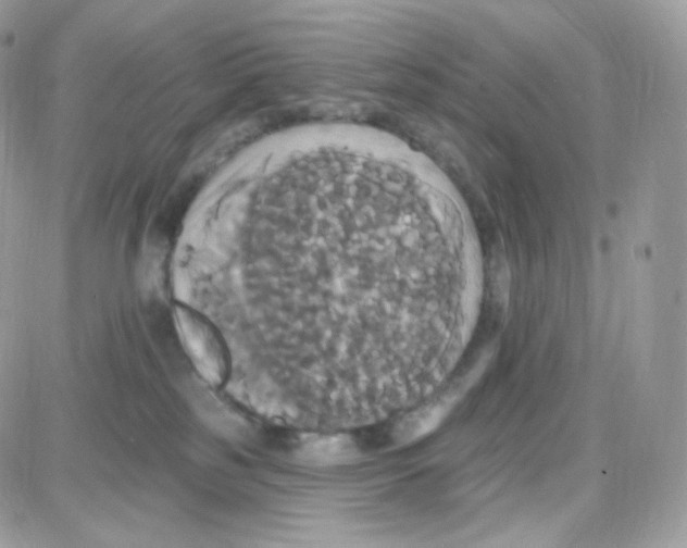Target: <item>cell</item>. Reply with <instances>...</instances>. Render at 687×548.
Masks as SVG:
<instances>
[{"mask_svg":"<svg viewBox=\"0 0 687 548\" xmlns=\"http://www.w3.org/2000/svg\"><path fill=\"white\" fill-rule=\"evenodd\" d=\"M172 316L182 347L198 375L212 387L223 386L229 374V356L217 329L183 302L174 303Z\"/></svg>","mask_w":687,"mask_h":548,"instance_id":"cell-1","label":"cell"}]
</instances>
